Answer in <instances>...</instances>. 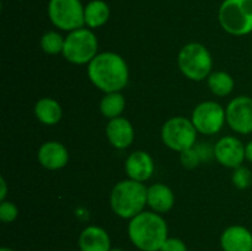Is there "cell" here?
Listing matches in <instances>:
<instances>
[{
  "label": "cell",
  "mask_w": 252,
  "mask_h": 251,
  "mask_svg": "<svg viewBox=\"0 0 252 251\" xmlns=\"http://www.w3.org/2000/svg\"><path fill=\"white\" fill-rule=\"evenodd\" d=\"M88 75L98 90L105 94L118 93L127 86L129 69L120 54L102 52L88 64Z\"/></svg>",
  "instance_id": "cell-1"
},
{
  "label": "cell",
  "mask_w": 252,
  "mask_h": 251,
  "mask_svg": "<svg viewBox=\"0 0 252 251\" xmlns=\"http://www.w3.org/2000/svg\"><path fill=\"white\" fill-rule=\"evenodd\" d=\"M165 219L157 212L143 211L128 224V236L140 251H159L169 236Z\"/></svg>",
  "instance_id": "cell-2"
},
{
  "label": "cell",
  "mask_w": 252,
  "mask_h": 251,
  "mask_svg": "<svg viewBox=\"0 0 252 251\" xmlns=\"http://www.w3.org/2000/svg\"><path fill=\"white\" fill-rule=\"evenodd\" d=\"M148 187L143 182L123 180L115 185L110 196L113 213L122 219H132L144 211L147 206Z\"/></svg>",
  "instance_id": "cell-3"
},
{
  "label": "cell",
  "mask_w": 252,
  "mask_h": 251,
  "mask_svg": "<svg viewBox=\"0 0 252 251\" xmlns=\"http://www.w3.org/2000/svg\"><path fill=\"white\" fill-rule=\"evenodd\" d=\"M177 64L187 79L202 81L211 75L213 59L206 46L198 42H191L181 48L177 57Z\"/></svg>",
  "instance_id": "cell-4"
},
{
  "label": "cell",
  "mask_w": 252,
  "mask_h": 251,
  "mask_svg": "<svg viewBox=\"0 0 252 251\" xmlns=\"http://www.w3.org/2000/svg\"><path fill=\"white\" fill-rule=\"evenodd\" d=\"M224 31L233 36L252 32V0H224L218 14Z\"/></svg>",
  "instance_id": "cell-5"
},
{
  "label": "cell",
  "mask_w": 252,
  "mask_h": 251,
  "mask_svg": "<svg viewBox=\"0 0 252 251\" xmlns=\"http://www.w3.org/2000/svg\"><path fill=\"white\" fill-rule=\"evenodd\" d=\"M98 51V41L91 30L78 29L69 32L65 37L63 48V56L66 61L73 64L83 65L89 64L96 56Z\"/></svg>",
  "instance_id": "cell-6"
},
{
  "label": "cell",
  "mask_w": 252,
  "mask_h": 251,
  "mask_svg": "<svg viewBox=\"0 0 252 251\" xmlns=\"http://www.w3.org/2000/svg\"><path fill=\"white\" fill-rule=\"evenodd\" d=\"M161 139L169 149L182 153L196 145L197 129L191 120L176 116L164 123L161 128Z\"/></svg>",
  "instance_id": "cell-7"
},
{
  "label": "cell",
  "mask_w": 252,
  "mask_h": 251,
  "mask_svg": "<svg viewBox=\"0 0 252 251\" xmlns=\"http://www.w3.org/2000/svg\"><path fill=\"white\" fill-rule=\"evenodd\" d=\"M80 0H51L48 4V16L52 24L63 31L83 29L85 16Z\"/></svg>",
  "instance_id": "cell-8"
},
{
  "label": "cell",
  "mask_w": 252,
  "mask_h": 251,
  "mask_svg": "<svg viewBox=\"0 0 252 251\" xmlns=\"http://www.w3.org/2000/svg\"><path fill=\"white\" fill-rule=\"evenodd\" d=\"M191 121L197 132L206 135L217 134L226 122L225 110L216 101H204L194 107Z\"/></svg>",
  "instance_id": "cell-9"
},
{
  "label": "cell",
  "mask_w": 252,
  "mask_h": 251,
  "mask_svg": "<svg viewBox=\"0 0 252 251\" xmlns=\"http://www.w3.org/2000/svg\"><path fill=\"white\" fill-rule=\"evenodd\" d=\"M226 123L239 134L252 133V97L236 96L225 108Z\"/></svg>",
  "instance_id": "cell-10"
},
{
  "label": "cell",
  "mask_w": 252,
  "mask_h": 251,
  "mask_svg": "<svg viewBox=\"0 0 252 251\" xmlns=\"http://www.w3.org/2000/svg\"><path fill=\"white\" fill-rule=\"evenodd\" d=\"M214 157L217 161L229 169H236L241 166L245 157V145L239 138L226 135L220 138L214 145Z\"/></svg>",
  "instance_id": "cell-11"
},
{
  "label": "cell",
  "mask_w": 252,
  "mask_h": 251,
  "mask_svg": "<svg viewBox=\"0 0 252 251\" xmlns=\"http://www.w3.org/2000/svg\"><path fill=\"white\" fill-rule=\"evenodd\" d=\"M125 169L126 174L128 175V179L145 182L154 174V160L150 157L149 153L137 150L128 155Z\"/></svg>",
  "instance_id": "cell-12"
},
{
  "label": "cell",
  "mask_w": 252,
  "mask_h": 251,
  "mask_svg": "<svg viewBox=\"0 0 252 251\" xmlns=\"http://www.w3.org/2000/svg\"><path fill=\"white\" fill-rule=\"evenodd\" d=\"M37 159L44 169L59 170L68 164L69 152L62 143L51 140L39 147Z\"/></svg>",
  "instance_id": "cell-13"
},
{
  "label": "cell",
  "mask_w": 252,
  "mask_h": 251,
  "mask_svg": "<svg viewBox=\"0 0 252 251\" xmlns=\"http://www.w3.org/2000/svg\"><path fill=\"white\" fill-rule=\"evenodd\" d=\"M106 135L113 148L121 150L127 149L134 140V128L127 118H113L110 120L106 127Z\"/></svg>",
  "instance_id": "cell-14"
},
{
  "label": "cell",
  "mask_w": 252,
  "mask_h": 251,
  "mask_svg": "<svg viewBox=\"0 0 252 251\" xmlns=\"http://www.w3.org/2000/svg\"><path fill=\"white\" fill-rule=\"evenodd\" d=\"M223 251H252V233L246 226L230 225L220 236Z\"/></svg>",
  "instance_id": "cell-15"
},
{
  "label": "cell",
  "mask_w": 252,
  "mask_h": 251,
  "mask_svg": "<svg viewBox=\"0 0 252 251\" xmlns=\"http://www.w3.org/2000/svg\"><path fill=\"white\" fill-rule=\"evenodd\" d=\"M80 251H110L111 238L107 231L97 225H89L79 236Z\"/></svg>",
  "instance_id": "cell-16"
},
{
  "label": "cell",
  "mask_w": 252,
  "mask_h": 251,
  "mask_svg": "<svg viewBox=\"0 0 252 251\" xmlns=\"http://www.w3.org/2000/svg\"><path fill=\"white\" fill-rule=\"evenodd\" d=\"M148 206L157 213H167L175 204V194L169 186L154 184L148 187Z\"/></svg>",
  "instance_id": "cell-17"
},
{
  "label": "cell",
  "mask_w": 252,
  "mask_h": 251,
  "mask_svg": "<svg viewBox=\"0 0 252 251\" xmlns=\"http://www.w3.org/2000/svg\"><path fill=\"white\" fill-rule=\"evenodd\" d=\"M62 107L59 102L51 97H42L34 105V116L46 126H54L62 120Z\"/></svg>",
  "instance_id": "cell-18"
},
{
  "label": "cell",
  "mask_w": 252,
  "mask_h": 251,
  "mask_svg": "<svg viewBox=\"0 0 252 251\" xmlns=\"http://www.w3.org/2000/svg\"><path fill=\"white\" fill-rule=\"evenodd\" d=\"M85 25L90 29H98L103 26L110 19V7L102 0H93L84 10Z\"/></svg>",
  "instance_id": "cell-19"
},
{
  "label": "cell",
  "mask_w": 252,
  "mask_h": 251,
  "mask_svg": "<svg viewBox=\"0 0 252 251\" xmlns=\"http://www.w3.org/2000/svg\"><path fill=\"white\" fill-rule=\"evenodd\" d=\"M126 107L125 96L118 93H108L102 97L100 102V111L106 118L113 120V118L121 117Z\"/></svg>",
  "instance_id": "cell-20"
},
{
  "label": "cell",
  "mask_w": 252,
  "mask_h": 251,
  "mask_svg": "<svg viewBox=\"0 0 252 251\" xmlns=\"http://www.w3.org/2000/svg\"><path fill=\"white\" fill-rule=\"evenodd\" d=\"M207 83H208L212 93L217 96H220V97L231 94V91L234 90V85H235L233 76L226 71L221 70L211 73V75L207 78Z\"/></svg>",
  "instance_id": "cell-21"
},
{
  "label": "cell",
  "mask_w": 252,
  "mask_h": 251,
  "mask_svg": "<svg viewBox=\"0 0 252 251\" xmlns=\"http://www.w3.org/2000/svg\"><path fill=\"white\" fill-rule=\"evenodd\" d=\"M64 42H65V38H63L61 33L56 31H48L42 36L41 48L44 53L54 56L63 52Z\"/></svg>",
  "instance_id": "cell-22"
},
{
  "label": "cell",
  "mask_w": 252,
  "mask_h": 251,
  "mask_svg": "<svg viewBox=\"0 0 252 251\" xmlns=\"http://www.w3.org/2000/svg\"><path fill=\"white\" fill-rule=\"evenodd\" d=\"M231 180H233L234 186L238 187V188L240 189H245L251 186L252 174L248 167L241 165V166L234 169V174H233V177H231Z\"/></svg>",
  "instance_id": "cell-23"
},
{
  "label": "cell",
  "mask_w": 252,
  "mask_h": 251,
  "mask_svg": "<svg viewBox=\"0 0 252 251\" xmlns=\"http://www.w3.org/2000/svg\"><path fill=\"white\" fill-rule=\"evenodd\" d=\"M180 154H181V157H180L181 164L184 165L186 169H194V167L198 166L199 162H201L202 160V155L196 145H194L193 148H189V149L180 153Z\"/></svg>",
  "instance_id": "cell-24"
},
{
  "label": "cell",
  "mask_w": 252,
  "mask_h": 251,
  "mask_svg": "<svg viewBox=\"0 0 252 251\" xmlns=\"http://www.w3.org/2000/svg\"><path fill=\"white\" fill-rule=\"evenodd\" d=\"M19 216V208L10 201H1L0 203V219L2 223H11Z\"/></svg>",
  "instance_id": "cell-25"
},
{
  "label": "cell",
  "mask_w": 252,
  "mask_h": 251,
  "mask_svg": "<svg viewBox=\"0 0 252 251\" xmlns=\"http://www.w3.org/2000/svg\"><path fill=\"white\" fill-rule=\"evenodd\" d=\"M159 251H189L187 245L179 238H167Z\"/></svg>",
  "instance_id": "cell-26"
},
{
  "label": "cell",
  "mask_w": 252,
  "mask_h": 251,
  "mask_svg": "<svg viewBox=\"0 0 252 251\" xmlns=\"http://www.w3.org/2000/svg\"><path fill=\"white\" fill-rule=\"evenodd\" d=\"M0 186H1V192H0V201H5L6 197V182L4 177H0Z\"/></svg>",
  "instance_id": "cell-27"
},
{
  "label": "cell",
  "mask_w": 252,
  "mask_h": 251,
  "mask_svg": "<svg viewBox=\"0 0 252 251\" xmlns=\"http://www.w3.org/2000/svg\"><path fill=\"white\" fill-rule=\"evenodd\" d=\"M245 157L246 160L252 162V140H250V142L245 145Z\"/></svg>",
  "instance_id": "cell-28"
},
{
  "label": "cell",
  "mask_w": 252,
  "mask_h": 251,
  "mask_svg": "<svg viewBox=\"0 0 252 251\" xmlns=\"http://www.w3.org/2000/svg\"><path fill=\"white\" fill-rule=\"evenodd\" d=\"M110 251H125V250H123V249H121V248H112Z\"/></svg>",
  "instance_id": "cell-29"
},
{
  "label": "cell",
  "mask_w": 252,
  "mask_h": 251,
  "mask_svg": "<svg viewBox=\"0 0 252 251\" xmlns=\"http://www.w3.org/2000/svg\"><path fill=\"white\" fill-rule=\"evenodd\" d=\"M0 251H15V250H12V249L10 248H1L0 249Z\"/></svg>",
  "instance_id": "cell-30"
}]
</instances>
